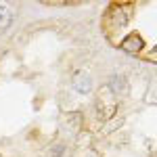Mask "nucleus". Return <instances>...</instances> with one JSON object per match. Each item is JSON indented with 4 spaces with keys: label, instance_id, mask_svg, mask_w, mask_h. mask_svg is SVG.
I'll return each instance as SVG.
<instances>
[{
    "label": "nucleus",
    "instance_id": "20e7f679",
    "mask_svg": "<svg viewBox=\"0 0 157 157\" xmlns=\"http://www.w3.org/2000/svg\"><path fill=\"white\" fill-rule=\"evenodd\" d=\"M13 19H15V15L9 6H4V4H0V29H6L9 25L13 23Z\"/></svg>",
    "mask_w": 157,
    "mask_h": 157
},
{
    "label": "nucleus",
    "instance_id": "f03ea898",
    "mask_svg": "<svg viewBox=\"0 0 157 157\" xmlns=\"http://www.w3.org/2000/svg\"><path fill=\"white\" fill-rule=\"evenodd\" d=\"M143 46H145V42H143V38L136 36V34H132V36L124 38V42H121V50H126V52H140L143 50Z\"/></svg>",
    "mask_w": 157,
    "mask_h": 157
},
{
    "label": "nucleus",
    "instance_id": "39448f33",
    "mask_svg": "<svg viewBox=\"0 0 157 157\" xmlns=\"http://www.w3.org/2000/svg\"><path fill=\"white\" fill-rule=\"evenodd\" d=\"M88 157H94V155H88Z\"/></svg>",
    "mask_w": 157,
    "mask_h": 157
},
{
    "label": "nucleus",
    "instance_id": "f257e3e1",
    "mask_svg": "<svg viewBox=\"0 0 157 157\" xmlns=\"http://www.w3.org/2000/svg\"><path fill=\"white\" fill-rule=\"evenodd\" d=\"M73 88L78 90V92H82V94H88L90 90H92V78H90V73L88 71H75L73 73Z\"/></svg>",
    "mask_w": 157,
    "mask_h": 157
},
{
    "label": "nucleus",
    "instance_id": "7ed1b4c3",
    "mask_svg": "<svg viewBox=\"0 0 157 157\" xmlns=\"http://www.w3.org/2000/svg\"><path fill=\"white\" fill-rule=\"evenodd\" d=\"M109 88L113 90V92H126V88H128V82H126V78L120 75V73H115V75H111L109 78Z\"/></svg>",
    "mask_w": 157,
    "mask_h": 157
}]
</instances>
